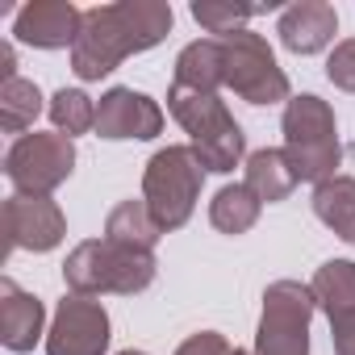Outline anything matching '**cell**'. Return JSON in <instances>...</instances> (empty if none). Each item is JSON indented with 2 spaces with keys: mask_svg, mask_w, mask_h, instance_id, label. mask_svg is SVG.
Listing matches in <instances>:
<instances>
[{
  "mask_svg": "<svg viewBox=\"0 0 355 355\" xmlns=\"http://www.w3.org/2000/svg\"><path fill=\"white\" fill-rule=\"evenodd\" d=\"M171 34V5L163 0H121L84 13L80 38L71 46V71L80 80H101L117 71L130 55L159 46Z\"/></svg>",
  "mask_w": 355,
  "mask_h": 355,
  "instance_id": "obj_1",
  "label": "cell"
},
{
  "mask_svg": "<svg viewBox=\"0 0 355 355\" xmlns=\"http://www.w3.org/2000/svg\"><path fill=\"white\" fill-rule=\"evenodd\" d=\"M167 109H171L175 121L189 130L193 150H197V159H201L205 171L226 175V171H234V167L243 163V155H247V134H243V125L230 117V109H226V101H222L218 92H193V88H175V84H171Z\"/></svg>",
  "mask_w": 355,
  "mask_h": 355,
  "instance_id": "obj_2",
  "label": "cell"
},
{
  "mask_svg": "<svg viewBox=\"0 0 355 355\" xmlns=\"http://www.w3.org/2000/svg\"><path fill=\"white\" fill-rule=\"evenodd\" d=\"M155 268H159L155 251L121 247L113 239H88L67 255L63 280L76 297H101V293L134 297L155 280Z\"/></svg>",
  "mask_w": 355,
  "mask_h": 355,
  "instance_id": "obj_3",
  "label": "cell"
},
{
  "mask_svg": "<svg viewBox=\"0 0 355 355\" xmlns=\"http://www.w3.org/2000/svg\"><path fill=\"white\" fill-rule=\"evenodd\" d=\"M284 155L297 171V180H330L338 175V159H343V146H338V121H334V109L313 96V92H301L284 105Z\"/></svg>",
  "mask_w": 355,
  "mask_h": 355,
  "instance_id": "obj_4",
  "label": "cell"
},
{
  "mask_svg": "<svg viewBox=\"0 0 355 355\" xmlns=\"http://www.w3.org/2000/svg\"><path fill=\"white\" fill-rule=\"evenodd\" d=\"M201 184H205V167L193 146H163L150 155V163L142 171V201L163 234L180 230L193 218Z\"/></svg>",
  "mask_w": 355,
  "mask_h": 355,
  "instance_id": "obj_5",
  "label": "cell"
},
{
  "mask_svg": "<svg viewBox=\"0 0 355 355\" xmlns=\"http://www.w3.org/2000/svg\"><path fill=\"white\" fill-rule=\"evenodd\" d=\"M318 297L301 280H276L263 293V313L255 330V355H309V318Z\"/></svg>",
  "mask_w": 355,
  "mask_h": 355,
  "instance_id": "obj_6",
  "label": "cell"
},
{
  "mask_svg": "<svg viewBox=\"0 0 355 355\" xmlns=\"http://www.w3.org/2000/svg\"><path fill=\"white\" fill-rule=\"evenodd\" d=\"M222 42V67H226V88L251 105H276V101H293L288 96V76L280 71L272 46L251 34V30H239V34H226L218 38Z\"/></svg>",
  "mask_w": 355,
  "mask_h": 355,
  "instance_id": "obj_7",
  "label": "cell"
},
{
  "mask_svg": "<svg viewBox=\"0 0 355 355\" xmlns=\"http://www.w3.org/2000/svg\"><path fill=\"white\" fill-rule=\"evenodd\" d=\"M76 171V146L67 134H21L5 155V175L21 197H46Z\"/></svg>",
  "mask_w": 355,
  "mask_h": 355,
  "instance_id": "obj_8",
  "label": "cell"
},
{
  "mask_svg": "<svg viewBox=\"0 0 355 355\" xmlns=\"http://www.w3.org/2000/svg\"><path fill=\"white\" fill-rule=\"evenodd\" d=\"M109 351V313L92 297H63L46 330V355H105Z\"/></svg>",
  "mask_w": 355,
  "mask_h": 355,
  "instance_id": "obj_9",
  "label": "cell"
},
{
  "mask_svg": "<svg viewBox=\"0 0 355 355\" xmlns=\"http://www.w3.org/2000/svg\"><path fill=\"white\" fill-rule=\"evenodd\" d=\"M67 234V218L51 197H9L5 201V255L13 251H55Z\"/></svg>",
  "mask_w": 355,
  "mask_h": 355,
  "instance_id": "obj_10",
  "label": "cell"
},
{
  "mask_svg": "<svg viewBox=\"0 0 355 355\" xmlns=\"http://www.w3.org/2000/svg\"><path fill=\"white\" fill-rule=\"evenodd\" d=\"M96 134L109 142L121 138H155L163 134V109L134 88H109L96 105Z\"/></svg>",
  "mask_w": 355,
  "mask_h": 355,
  "instance_id": "obj_11",
  "label": "cell"
},
{
  "mask_svg": "<svg viewBox=\"0 0 355 355\" xmlns=\"http://www.w3.org/2000/svg\"><path fill=\"white\" fill-rule=\"evenodd\" d=\"M80 26H84V13L71 5V0H34V5L17 9L13 34H17L26 46L59 51V46H76Z\"/></svg>",
  "mask_w": 355,
  "mask_h": 355,
  "instance_id": "obj_12",
  "label": "cell"
},
{
  "mask_svg": "<svg viewBox=\"0 0 355 355\" xmlns=\"http://www.w3.org/2000/svg\"><path fill=\"white\" fill-rule=\"evenodd\" d=\"M334 30H338V13L326 0H297V5L284 9L276 34L284 42V51L293 55H318L334 42Z\"/></svg>",
  "mask_w": 355,
  "mask_h": 355,
  "instance_id": "obj_13",
  "label": "cell"
},
{
  "mask_svg": "<svg viewBox=\"0 0 355 355\" xmlns=\"http://www.w3.org/2000/svg\"><path fill=\"white\" fill-rule=\"evenodd\" d=\"M42 322L46 309L34 293H26L17 280H0V343L9 351H34V343L42 338Z\"/></svg>",
  "mask_w": 355,
  "mask_h": 355,
  "instance_id": "obj_14",
  "label": "cell"
},
{
  "mask_svg": "<svg viewBox=\"0 0 355 355\" xmlns=\"http://www.w3.org/2000/svg\"><path fill=\"white\" fill-rule=\"evenodd\" d=\"M175 88H193V92H218L226 88V67H222V42L218 38H201L189 42L175 59Z\"/></svg>",
  "mask_w": 355,
  "mask_h": 355,
  "instance_id": "obj_15",
  "label": "cell"
},
{
  "mask_svg": "<svg viewBox=\"0 0 355 355\" xmlns=\"http://www.w3.org/2000/svg\"><path fill=\"white\" fill-rule=\"evenodd\" d=\"M243 184H247L263 205H276V201H284L301 180H297V171H293V163H288L284 150L263 146V150L247 155V180H243Z\"/></svg>",
  "mask_w": 355,
  "mask_h": 355,
  "instance_id": "obj_16",
  "label": "cell"
},
{
  "mask_svg": "<svg viewBox=\"0 0 355 355\" xmlns=\"http://www.w3.org/2000/svg\"><path fill=\"white\" fill-rule=\"evenodd\" d=\"M313 297H318V309L330 318V322H343V318H355V263L351 259H326L318 272H313Z\"/></svg>",
  "mask_w": 355,
  "mask_h": 355,
  "instance_id": "obj_17",
  "label": "cell"
},
{
  "mask_svg": "<svg viewBox=\"0 0 355 355\" xmlns=\"http://www.w3.org/2000/svg\"><path fill=\"white\" fill-rule=\"evenodd\" d=\"M313 214L355 247V175H330L313 189Z\"/></svg>",
  "mask_w": 355,
  "mask_h": 355,
  "instance_id": "obj_18",
  "label": "cell"
},
{
  "mask_svg": "<svg viewBox=\"0 0 355 355\" xmlns=\"http://www.w3.org/2000/svg\"><path fill=\"white\" fill-rule=\"evenodd\" d=\"M159 222L150 218V209H146V201H121L113 214H109V222H105V239H113V243H121V247H138V251H155V243H159Z\"/></svg>",
  "mask_w": 355,
  "mask_h": 355,
  "instance_id": "obj_19",
  "label": "cell"
},
{
  "mask_svg": "<svg viewBox=\"0 0 355 355\" xmlns=\"http://www.w3.org/2000/svg\"><path fill=\"white\" fill-rule=\"evenodd\" d=\"M259 209H263V201H259L247 184H226V189L209 201V222H214L222 234H247V230L259 222Z\"/></svg>",
  "mask_w": 355,
  "mask_h": 355,
  "instance_id": "obj_20",
  "label": "cell"
},
{
  "mask_svg": "<svg viewBox=\"0 0 355 355\" xmlns=\"http://www.w3.org/2000/svg\"><path fill=\"white\" fill-rule=\"evenodd\" d=\"M42 113V92L34 80H9L0 84V125H5V134H21L34 125V117Z\"/></svg>",
  "mask_w": 355,
  "mask_h": 355,
  "instance_id": "obj_21",
  "label": "cell"
},
{
  "mask_svg": "<svg viewBox=\"0 0 355 355\" xmlns=\"http://www.w3.org/2000/svg\"><path fill=\"white\" fill-rule=\"evenodd\" d=\"M51 121H55L59 134L76 138V134H84V130H96V105H92V96H84L80 88H59V92L51 96Z\"/></svg>",
  "mask_w": 355,
  "mask_h": 355,
  "instance_id": "obj_22",
  "label": "cell"
},
{
  "mask_svg": "<svg viewBox=\"0 0 355 355\" xmlns=\"http://www.w3.org/2000/svg\"><path fill=\"white\" fill-rule=\"evenodd\" d=\"M259 9H247V5H218V0H197L193 5V17L214 34V38H226V34H239Z\"/></svg>",
  "mask_w": 355,
  "mask_h": 355,
  "instance_id": "obj_23",
  "label": "cell"
},
{
  "mask_svg": "<svg viewBox=\"0 0 355 355\" xmlns=\"http://www.w3.org/2000/svg\"><path fill=\"white\" fill-rule=\"evenodd\" d=\"M326 80H330L334 88H343V92H355V38H347V42H338V46L330 51V59H326Z\"/></svg>",
  "mask_w": 355,
  "mask_h": 355,
  "instance_id": "obj_24",
  "label": "cell"
},
{
  "mask_svg": "<svg viewBox=\"0 0 355 355\" xmlns=\"http://www.w3.org/2000/svg\"><path fill=\"white\" fill-rule=\"evenodd\" d=\"M175 355H234V347L218 334V330H201V334H193L189 343H180V351Z\"/></svg>",
  "mask_w": 355,
  "mask_h": 355,
  "instance_id": "obj_25",
  "label": "cell"
},
{
  "mask_svg": "<svg viewBox=\"0 0 355 355\" xmlns=\"http://www.w3.org/2000/svg\"><path fill=\"white\" fill-rule=\"evenodd\" d=\"M330 338H334V355H355V318L330 322Z\"/></svg>",
  "mask_w": 355,
  "mask_h": 355,
  "instance_id": "obj_26",
  "label": "cell"
},
{
  "mask_svg": "<svg viewBox=\"0 0 355 355\" xmlns=\"http://www.w3.org/2000/svg\"><path fill=\"white\" fill-rule=\"evenodd\" d=\"M0 76H5V84L17 80V59H13V46L9 42H0Z\"/></svg>",
  "mask_w": 355,
  "mask_h": 355,
  "instance_id": "obj_27",
  "label": "cell"
},
{
  "mask_svg": "<svg viewBox=\"0 0 355 355\" xmlns=\"http://www.w3.org/2000/svg\"><path fill=\"white\" fill-rule=\"evenodd\" d=\"M117 355H146V351H134V347H130V351H117Z\"/></svg>",
  "mask_w": 355,
  "mask_h": 355,
  "instance_id": "obj_28",
  "label": "cell"
},
{
  "mask_svg": "<svg viewBox=\"0 0 355 355\" xmlns=\"http://www.w3.org/2000/svg\"><path fill=\"white\" fill-rule=\"evenodd\" d=\"M234 355H247V351H234Z\"/></svg>",
  "mask_w": 355,
  "mask_h": 355,
  "instance_id": "obj_29",
  "label": "cell"
}]
</instances>
